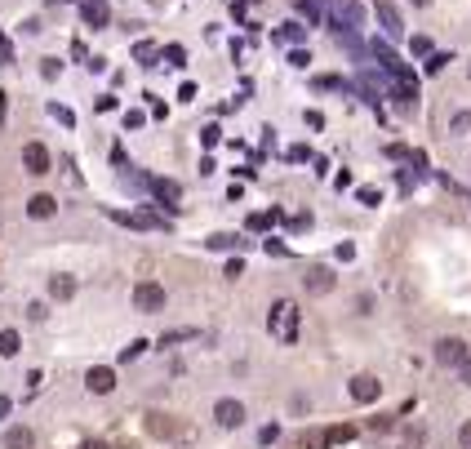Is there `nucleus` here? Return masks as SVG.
<instances>
[{
    "label": "nucleus",
    "mask_w": 471,
    "mask_h": 449,
    "mask_svg": "<svg viewBox=\"0 0 471 449\" xmlns=\"http://www.w3.org/2000/svg\"><path fill=\"white\" fill-rule=\"evenodd\" d=\"M267 330L276 334L280 343H294V338H298V303H294V298H280V303L271 307Z\"/></svg>",
    "instance_id": "1"
},
{
    "label": "nucleus",
    "mask_w": 471,
    "mask_h": 449,
    "mask_svg": "<svg viewBox=\"0 0 471 449\" xmlns=\"http://www.w3.org/2000/svg\"><path fill=\"white\" fill-rule=\"evenodd\" d=\"M436 360L449 365V369H463V365L471 360V356H467V343H463V338H440V343H436Z\"/></svg>",
    "instance_id": "3"
},
{
    "label": "nucleus",
    "mask_w": 471,
    "mask_h": 449,
    "mask_svg": "<svg viewBox=\"0 0 471 449\" xmlns=\"http://www.w3.org/2000/svg\"><path fill=\"white\" fill-rule=\"evenodd\" d=\"M84 382H89V391H93V396H107V391L116 387V373H111L107 365H98V369H89V373H84Z\"/></svg>",
    "instance_id": "11"
},
{
    "label": "nucleus",
    "mask_w": 471,
    "mask_h": 449,
    "mask_svg": "<svg viewBox=\"0 0 471 449\" xmlns=\"http://www.w3.org/2000/svg\"><path fill=\"white\" fill-rule=\"evenodd\" d=\"M334 14H338V32H356V27H365V5H360V0H338Z\"/></svg>",
    "instance_id": "4"
},
{
    "label": "nucleus",
    "mask_w": 471,
    "mask_h": 449,
    "mask_svg": "<svg viewBox=\"0 0 471 449\" xmlns=\"http://www.w3.org/2000/svg\"><path fill=\"white\" fill-rule=\"evenodd\" d=\"M0 356H18V330H0Z\"/></svg>",
    "instance_id": "22"
},
{
    "label": "nucleus",
    "mask_w": 471,
    "mask_h": 449,
    "mask_svg": "<svg viewBox=\"0 0 471 449\" xmlns=\"http://www.w3.org/2000/svg\"><path fill=\"white\" fill-rule=\"evenodd\" d=\"M111 218H116V222H125V227H143V231L165 227V222H160L156 214H116V209H111Z\"/></svg>",
    "instance_id": "12"
},
{
    "label": "nucleus",
    "mask_w": 471,
    "mask_h": 449,
    "mask_svg": "<svg viewBox=\"0 0 471 449\" xmlns=\"http://www.w3.org/2000/svg\"><path fill=\"white\" fill-rule=\"evenodd\" d=\"M413 5H431V0H413Z\"/></svg>",
    "instance_id": "45"
},
{
    "label": "nucleus",
    "mask_w": 471,
    "mask_h": 449,
    "mask_svg": "<svg viewBox=\"0 0 471 449\" xmlns=\"http://www.w3.org/2000/svg\"><path fill=\"white\" fill-rule=\"evenodd\" d=\"M303 285H307V294H312V298H325V294H334L338 280H334V271H329V267H312L303 276Z\"/></svg>",
    "instance_id": "6"
},
{
    "label": "nucleus",
    "mask_w": 471,
    "mask_h": 449,
    "mask_svg": "<svg viewBox=\"0 0 471 449\" xmlns=\"http://www.w3.org/2000/svg\"><path fill=\"white\" fill-rule=\"evenodd\" d=\"M463 382H471V360H467V365H463Z\"/></svg>",
    "instance_id": "44"
},
{
    "label": "nucleus",
    "mask_w": 471,
    "mask_h": 449,
    "mask_svg": "<svg viewBox=\"0 0 471 449\" xmlns=\"http://www.w3.org/2000/svg\"><path fill=\"white\" fill-rule=\"evenodd\" d=\"M445 62H449V54H431V58H427V71L436 76V71H445Z\"/></svg>",
    "instance_id": "30"
},
{
    "label": "nucleus",
    "mask_w": 471,
    "mask_h": 449,
    "mask_svg": "<svg viewBox=\"0 0 471 449\" xmlns=\"http://www.w3.org/2000/svg\"><path fill=\"white\" fill-rule=\"evenodd\" d=\"M329 432V445H347V441H356V427L352 423H338V427H325Z\"/></svg>",
    "instance_id": "19"
},
{
    "label": "nucleus",
    "mask_w": 471,
    "mask_h": 449,
    "mask_svg": "<svg viewBox=\"0 0 471 449\" xmlns=\"http://www.w3.org/2000/svg\"><path fill=\"white\" fill-rule=\"evenodd\" d=\"M152 196H156V200L178 205V200H183V187H178L174 179H152Z\"/></svg>",
    "instance_id": "13"
},
{
    "label": "nucleus",
    "mask_w": 471,
    "mask_h": 449,
    "mask_svg": "<svg viewBox=\"0 0 471 449\" xmlns=\"http://www.w3.org/2000/svg\"><path fill=\"white\" fill-rule=\"evenodd\" d=\"M9 409H14V405H9V396H0V418H9Z\"/></svg>",
    "instance_id": "42"
},
{
    "label": "nucleus",
    "mask_w": 471,
    "mask_h": 449,
    "mask_svg": "<svg viewBox=\"0 0 471 449\" xmlns=\"http://www.w3.org/2000/svg\"><path fill=\"white\" fill-rule=\"evenodd\" d=\"M32 427H9L5 432V449H32Z\"/></svg>",
    "instance_id": "17"
},
{
    "label": "nucleus",
    "mask_w": 471,
    "mask_h": 449,
    "mask_svg": "<svg viewBox=\"0 0 471 449\" xmlns=\"http://www.w3.org/2000/svg\"><path fill=\"white\" fill-rule=\"evenodd\" d=\"M134 307L143 316L165 312V285H156V280H138V285H134Z\"/></svg>",
    "instance_id": "2"
},
{
    "label": "nucleus",
    "mask_w": 471,
    "mask_h": 449,
    "mask_svg": "<svg viewBox=\"0 0 471 449\" xmlns=\"http://www.w3.org/2000/svg\"><path fill=\"white\" fill-rule=\"evenodd\" d=\"M134 58L143 62V67H160L156 58H165V49H160L156 41H138V45H134Z\"/></svg>",
    "instance_id": "14"
},
{
    "label": "nucleus",
    "mask_w": 471,
    "mask_h": 449,
    "mask_svg": "<svg viewBox=\"0 0 471 449\" xmlns=\"http://www.w3.org/2000/svg\"><path fill=\"white\" fill-rule=\"evenodd\" d=\"M303 36H307V27H298V23H289V27H285V32H280V41H303Z\"/></svg>",
    "instance_id": "29"
},
{
    "label": "nucleus",
    "mask_w": 471,
    "mask_h": 449,
    "mask_svg": "<svg viewBox=\"0 0 471 449\" xmlns=\"http://www.w3.org/2000/svg\"><path fill=\"white\" fill-rule=\"evenodd\" d=\"M165 62H169V67H187V49H183V45H169V49H165Z\"/></svg>",
    "instance_id": "24"
},
{
    "label": "nucleus",
    "mask_w": 471,
    "mask_h": 449,
    "mask_svg": "<svg viewBox=\"0 0 471 449\" xmlns=\"http://www.w3.org/2000/svg\"><path fill=\"white\" fill-rule=\"evenodd\" d=\"M289 62H294V67H307V62H312V54H307V49H294V54H289Z\"/></svg>",
    "instance_id": "34"
},
{
    "label": "nucleus",
    "mask_w": 471,
    "mask_h": 449,
    "mask_svg": "<svg viewBox=\"0 0 471 449\" xmlns=\"http://www.w3.org/2000/svg\"><path fill=\"white\" fill-rule=\"evenodd\" d=\"M458 445H463V449H471V423H463V427H458Z\"/></svg>",
    "instance_id": "40"
},
{
    "label": "nucleus",
    "mask_w": 471,
    "mask_h": 449,
    "mask_svg": "<svg viewBox=\"0 0 471 449\" xmlns=\"http://www.w3.org/2000/svg\"><path fill=\"white\" fill-rule=\"evenodd\" d=\"M409 49L418 54V58H427V54H431V41H427V36H413V41H409Z\"/></svg>",
    "instance_id": "27"
},
{
    "label": "nucleus",
    "mask_w": 471,
    "mask_h": 449,
    "mask_svg": "<svg viewBox=\"0 0 471 449\" xmlns=\"http://www.w3.org/2000/svg\"><path fill=\"white\" fill-rule=\"evenodd\" d=\"M147 418H152V423H147V432H152V436H169V432H174V423H169L165 414H147Z\"/></svg>",
    "instance_id": "23"
},
{
    "label": "nucleus",
    "mask_w": 471,
    "mask_h": 449,
    "mask_svg": "<svg viewBox=\"0 0 471 449\" xmlns=\"http://www.w3.org/2000/svg\"><path fill=\"white\" fill-rule=\"evenodd\" d=\"M143 120H147L143 111H125V129H138V125H143Z\"/></svg>",
    "instance_id": "37"
},
{
    "label": "nucleus",
    "mask_w": 471,
    "mask_h": 449,
    "mask_svg": "<svg viewBox=\"0 0 471 449\" xmlns=\"http://www.w3.org/2000/svg\"><path fill=\"white\" fill-rule=\"evenodd\" d=\"M80 18H84L89 27H107L111 5H107V0H80Z\"/></svg>",
    "instance_id": "10"
},
{
    "label": "nucleus",
    "mask_w": 471,
    "mask_h": 449,
    "mask_svg": "<svg viewBox=\"0 0 471 449\" xmlns=\"http://www.w3.org/2000/svg\"><path fill=\"white\" fill-rule=\"evenodd\" d=\"M187 338H196V330H174V334H165V338H160V347H174V343H187Z\"/></svg>",
    "instance_id": "25"
},
{
    "label": "nucleus",
    "mask_w": 471,
    "mask_h": 449,
    "mask_svg": "<svg viewBox=\"0 0 471 449\" xmlns=\"http://www.w3.org/2000/svg\"><path fill=\"white\" fill-rule=\"evenodd\" d=\"M27 214H32V218H54V214H58V200H54V196H32V200H27Z\"/></svg>",
    "instance_id": "15"
},
{
    "label": "nucleus",
    "mask_w": 471,
    "mask_h": 449,
    "mask_svg": "<svg viewBox=\"0 0 471 449\" xmlns=\"http://www.w3.org/2000/svg\"><path fill=\"white\" fill-rule=\"evenodd\" d=\"M214 423L227 427V432H231V427H240L244 423V405H240V400H218V405H214Z\"/></svg>",
    "instance_id": "7"
},
{
    "label": "nucleus",
    "mask_w": 471,
    "mask_h": 449,
    "mask_svg": "<svg viewBox=\"0 0 471 449\" xmlns=\"http://www.w3.org/2000/svg\"><path fill=\"white\" fill-rule=\"evenodd\" d=\"M80 449H107V445H102V441H89V445H80Z\"/></svg>",
    "instance_id": "43"
},
{
    "label": "nucleus",
    "mask_w": 471,
    "mask_h": 449,
    "mask_svg": "<svg viewBox=\"0 0 471 449\" xmlns=\"http://www.w3.org/2000/svg\"><path fill=\"white\" fill-rule=\"evenodd\" d=\"M298 9H303V18H307L312 27L325 18V0H298Z\"/></svg>",
    "instance_id": "20"
},
{
    "label": "nucleus",
    "mask_w": 471,
    "mask_h": 449,
    "mask_svg": "<svg viewBox=\"0 0 471 449\" xmlns=\"http://www.w3.org/2000/svg\"><path fill=\"white\" fill-rule=\"evenodd\" d=\"M316 89H343V80L338 76H316Z\"/></svg>",
    "instance_id": "32"
},
{
    "label": "nucleus",
    "mask_w": 471,
    "mask_h": 449,
    "mask_svg": "<svg viewBox=\"0 0 471 449\" xmlns=\"http://www.w3.org/2000/svg\"><path fill=\"white\" fill-rule=\"evenodd\" d=\"M262 249H267V254H276V258H285V254H289V245H280V240H271V236L262 240Z\"/></svg>",
    "instance_id": "31"
},
{
    "label": "nucleus",
    "mask_w": 471,
    "mask_h": 449,
    "mask_svg": "<svg viewBox=\"0 0 471 449\" xmlns=\"http://www.w3.org/2000/svg\"><path fill=\"white\" fill-rule=\"evenodd\" d=\"M205 245H209V249H240L244 240H240V236H231V231H218V236H209Z\"/></svg>",
    "instance_id": "21"
},
{
    "label": "nucleus",
    "mask_w": 471,
    "mask_h": 449,
    "mask_svg": "<svg viewBox=\"0 0 471 449\" xmlns=\"http://www.w3.org/2000/svg\"><path fill=\"white\" fill-rule=\"evenodd\" d=\"M143 352H147V343H143V338H138V343H129V347H125V352H120V360H125V365H129V360H138V356H143Z\"/></svg>",
    "instance_id": "26"
},
{
    "label": "nucleus",
    "mask_w": 471,
    "mask_h": 449,
    "mask_svg": "<svg viewBox=\"0 0 471 449\" xmlns=\"http://www.w3.org/2000/svg\"><path fill=\"white\" fill-rule=\"evenodd\" d=\"M374 9H378V23H382V32L400 41V36H404V18H400V9H395L391 0H378V5H374Z\"/></svg>",
    "instance_id": "8"
},
{
    "label": "nucleus",
    "mask_w": 471,
    "mask_h": 449,
    "mask_svg": "<svg viewBox=\"0 0 471 449\" xmlns=\"http://www.w3.org/2000/svg\"><path fill=\"white\" fill-rule=\"evenodd\" d=\"M71 294H76V276H49V298L67 303Z\"/></svg>",
    "instance_id": "16"
},
{
    "label": "nucleus",
    "mask_w": 471,
    "mask_h": 449,
    "mask_svg": "<svg viewBox=\"0 0 471 449\" xmlns=\"http://www.w3.org/2000/svg\"><path fill=\"white\" fill-rule=\"evenodd\" d=\"M267 222H276V214H249V231H262Z\"/></svg>",
    "instance_id": "28"
},
{
    "label": "nucleus",
    "mask_w": 471,
    "mask_h": 449,
    "mask_svg": "<svg viewBox=\"0 0 471 449\" xmlns=\"http://www.w3.org/2000/svg\"><path fill=\"white\" fill-rule=\"evenodd\" d=\"M298 445H303V449H329V432H325V427H312V432H303Z\"/></svg>",
    "instance_id": "18"
},
{
    "label": "nucleus",
    "mask_w": 471,
    "mask_h": 449,
    "mask_svg": "<svg viewBox=\"0 0 471 449\" xmlns=\"http://www.w3.org/2000/svg\"><path fill=\"white\" fill-rule=\"evenodd\" d=\"M41 76H45V80H54V76H58V58H45V67H41Z\"/></svg>",
    "instance_id": "35"
},
{
    "label": "nucleus",
    "mask_w": 471,
    "mask_h": 449,
    "mask_svg": "<svg viewBox=\"0 0 471 449\" xmlns=\"http://www.w3.org/2000/svg\"><path fill=\"white\" fill-rule=\"evenodd\" d=\"M27 316H32V321H45V316H49V307H45V303H32V307H27Z\"/></svg>",
    "instance_id": "36"
},
{
    "label": "nucleus",
    "mask_w": 471,
    "mask_h": 449,
    "mask_svg": "<svg viewBox=\"0 0 471 449\" xmlns=\"http://www.w3.org/2000/svg\"><path fill=\"white\" fill-rule=\"evenodd\" d=\"M222 276H227V280H236V276H244V263H240V258H231V263H227V271H222Z\"/></svg>",
    "instance_id": "33"
},
{
    "label": "nucleus",
    "mask_w": 471,
    "mask_h": 449,
    "mask_svg": "<svg viewBox=\"0 0 471 449\" xmlns=\"http://www.w3.org/2000/svg\"><path fill=\"white\" fill-rule=\"evenodd\" d=\"M360 200L365 205H378V187H360Z\"/></svg>",
    "instance_id": "39"
},
{
    "label": "nucleus",
    "mask_w": 471,
    "mask_h": 449,
    "mask_svg": "<svg viewBox=\"0 0 471 449\" xmlns=\"http://www.w3.org/2000/svg\"><path fill=\"white\" fill-rule=\"evenodd\" d=\"M23 170L27 174H49V152L41 143H27L23 147Z\"/></svg>",
    "instance_id": "9"
},
{
    "label": "nucleus",
    "mask_w": 471,
    "mask_h": 449,
    "mask_svg": "<svg viewBox=\"0 0 471 449\" xmlns=\"http://www.w3.org/2000/svg\"><path fill=\"white\" fill-rule=\"evenodd\" d=\"M5 62H14V49H9V41L0 36V67H5Z\"/></svg>",
    "instance_id": "38"
},
{
    "label": "nucleus",
    "mask_w": 471,
    "mask_h": 449,
    "mask_svg": "<svg viewBox=\"0 0 471 449\" xmlns=\"http://www.w3.org/2000/svg\"><path fill=\"white\" fill-rule=\"evenodd\" d=\"M200 143H205V147H214V143H218V129H214V125H209V129H200Z\"/></svg>",
    "instance_id": "41"
},
{
    "label": "nucleus",
    "mask_w": 471,
    "mask_h": 449,
    "mask_svg": "<svg viewBox=\"0 0 471 449\" xmlns=\"http://www.w3.org/2000/svg\"><path fill=\"white\" fill-rule=\"evenodd\" d=\"M347 391H352V400H360V405H374V400L382 396V382L374 378V373H356Z\"/></svg>",
    "instance_id": "5"
}]
</instances>
